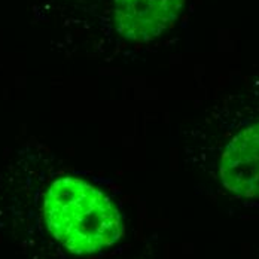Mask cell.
Here are the masks:
<instances>
[{
	"instance_id": "1",
	"label": "cell",
	"mask_w": 259,
	"mask_h": 259,
	"mask_svg": "<svg viewBox=\"0 0 259 259\" xmlns=\"http://www.w3.org/2000/svg\"><path fill=\"white\" fill-rule=\"evenodd\" d=\"M44 221L52 237L73 255H93L124 237V224L112 200L73 176L52 182L44 197Z\"/></svg>"
},
{
	"instance_id": "2",
	"label": "cell",
	"mask_w": 259,
	"mask_h": 259,
	"mask_svg": "<svg viewBox=\"0 0 259 259\" xmlns=\"http://www.w3.org/2000/svg\"><path fill=\"white\" fill-rule=\"evenodd\" d=\"M218 176L237 197H259V119L237 130L219 152Z\"/></svg>"
},
{
	"instance_id": "3",
	"label": "cell",
	"mask_w": 259,
	"mask_h": 259,
	"mask_svg": "<svg viewBox=\"0 0 259 259\" xmlns=\"http://www.w3.org/2000/svg\"><path fill=\"white\" fill-rule=\"evenodd\" d=\"M185 0H113L115 28L125 40L146 44L179 18Z\"/></svg>"
}]
</instances>
